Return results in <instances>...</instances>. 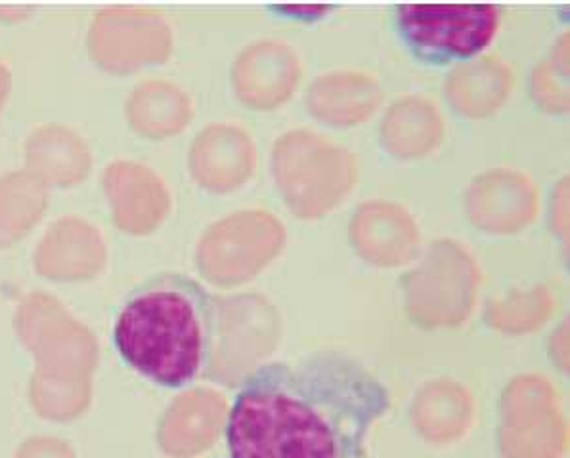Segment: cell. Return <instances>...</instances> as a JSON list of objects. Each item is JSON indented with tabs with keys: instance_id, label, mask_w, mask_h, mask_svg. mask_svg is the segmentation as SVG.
I'll list each match as a JSON object with an SVG mask.
<instances>
[{
	"instance_id": "3957f363",
	"label": "cell",
	"mask_w": 570,
	"mask_h": 458,
	"mask_svg": "<svg viewBox=\"0 0 570 458\" xmlns=\"http://www.w3.org/2000/svg\"><path fill=\"white\" fill-rule=\"evenodd\" d=\"M498 4H393L391 26L412 60L449 68L481 54L500 28Z\"/></svg>"
},
{
	"instance_id": "7a4b0ae2",
	"label": "cell",
	"mask_w": 570,
	"mask_h": 458,
	"mask_svg": "<svg viewBox=\"0 0 570 458\" xmlns=\"http://www.w3.org/2000/svg\"><path fill=\"white\" fill-rule=\"evenodd\" d=\"M218 308L204 285L167 271L136 287L116 317L119 358L161 388H184L209 367Z\"/></svg>"
},
{
	"instance_id": "6da1fadb",
	"label": "cell",
	"mask_w": 570,
	"mask_h": 458,
	"mask_svg": "<svg viewBox=\"0 0 570 458\" xmlns=\"http://www.w3.org/2000/svg\"><path fill=\"white\" fill-rule=\"evenodd\" d=\"M391 394L341 350L263 365L245 378L226 420L232 458H362Z\"/></svg>"
},
{
	"instance_id": "277c9868",
	"label": "cell",
	"mask_w": 570,
	"mask_h": 458,
	"mask_svg": "<svg viewBox=\"0 0 570 458\" xmlns=\"http://www.w3.org/2000/svg\"><path fill=\"white\" fill-rule=\"evenodd\" d=\"M335 4H271L266 7L268 12L285 18V20H297L311 23L326 18V14L335 10Z\"/></svg>"
}]
</instances>
